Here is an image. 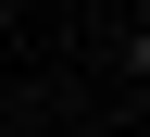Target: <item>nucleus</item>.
<instances>
[{
  "label": "nucleus",
  "instance_id": "f257e3e1",
  "mask_svg": "<svg viewBox=\"0 0 150 137\" xmlns=\"http://www.w3.org/2000/svg\"><path fill=\"white\" fill-rule=\"evenodd\" d=\"M0 13H13V0H0Z\"/></svg>",
  "mask_w": 150,
  "mask_h": 137
}]
</instances>
